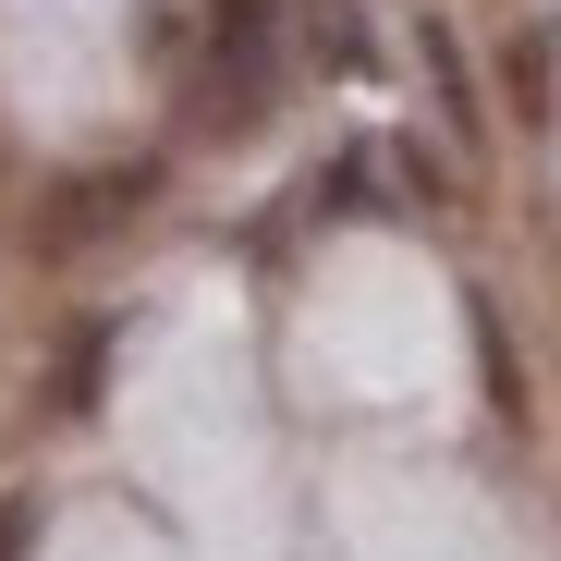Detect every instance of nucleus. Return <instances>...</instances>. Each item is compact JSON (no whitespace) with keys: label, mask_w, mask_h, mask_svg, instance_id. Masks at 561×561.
Returning a JSON list of instances; mask_svg holds the SVG:
<instances>
[{"label":"nucleus","mask_w":561,"mask_h":561,"mask_svg":"<svg viewBox=\"0 0 561 561\" xmlns=\"http://www.w3.org/2000/svg\"><path fill=\"white\" fill-rule=\"evenodd\" d=\"M0 561H37V501H13V513H0Z\"/></svg>","instance_id":"f257e3e1"}]
</instances>
